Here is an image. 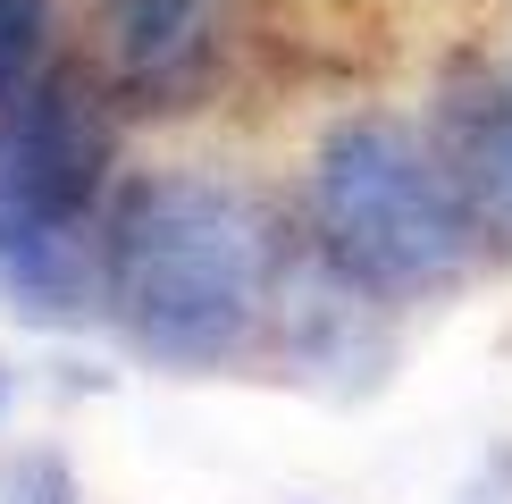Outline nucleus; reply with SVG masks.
Wrapping results in <instances>:
<instances>
[{
	"label": "nucleus",
	"instance_id": "nucleus-1",
	"mask_svg": "<svg viewBox=\"0 0 512 504\" xmlns=\"http://www.w3.org/2000/svg\"><path fill=\"white\" fill-rule=\"evenodd\" d=\"M286 244V219L252 185L210 168H143L110 194V236H101L110 328L152 370H236L252 345H269Z\"/></svg>",
	"mask_w": 512,
	"mask_h": 504
},
{
	"label": "nucleus",
	"instance_id": "nucleus-2",
	"mask_svg": "<svg viewBox=\"0 0 512 504\" xmlns=\"http://www.w3.org/2000/svg\"><path fill=\"white\" fill-rule=\"evenodd\" d=\"M303 227L319 236V252L336 269H353L395 311L445 303L487 252L437 135H420V126H403L387 110H361V118L328 126V143L311 160Z\"/></svg>",
	"mask_w": 512,
	"mask_h": 504
},
{
	"label": "nucleus",
	"instance_id": "nucleus-3",
	"mask_svg": "<svg viewBox=\"0 0 512 504\" xmlns=\"http://www.w3.org/2000/svg\"><path fill=\"white\" fill-rule=\"evenodd\" d=\"M110 76L51 59L0 110V210L17 219H110L118 194V110Z\"/></svg>",
	"mask_w": 512,
	"mask_h": 504
},
{
	"label": "nucleus",
	"instance_id": "nucleus-4",
	"mask_svg": "<svg viewBox=\"0 0 512 504\" xmlns=\"http://www.w3.org/2000/svg\"><path fill=\"white\" fill-rule=\"evenodd\" d=\"M269 353L286 362L294 387L328 395V404H370L387 395V378L403 362L395 336V303L370 294L353 269H336L319 236L286 244V269H277V303H269Z\"/></svg>",
	"mask_w": 512,
	"mask_h": 504
},
{
	"label": "nucleus",
	"instance_id": "nucleus-5",
	"mask_svg": "<svg viewBox=\"0 0 512 504\" xmlns=\"http://www.w3.org/2000/svg\"><path fill=\"white\" fill-rule=\"evenodd\" d=\"M118 110H194L219 76V0H101Z\"/></svg>",
	"mask_w": 512,
	"mask_h": 504
},
{
	"label": "nucleus",
	"instance_id": "nucleus-6",
	"mask_svg": "<svg viewBox=\"0 0 512 504\" xmlns=\"http://www.w3.org/2000/svg\"><path fill=\"white\" fill-rule=\"evenodd\" d=\"M429 135H437L445 168H454L462 202H471L487 252H504V261H512V76L454 68V76L437 84Z\"/></svg>",
	"mask_w": 512,
	"mask_h": 504
},
{
	"label": "nucleus",
	"instance_id": "nucleus-7",
	"mask_svg": "<svg viewBox=\"0 0 512 504\" xmlns=\"http://www.w3.org/2000/svg\"><path fill=\"white\" fill-rule=\"evenodd\" d=\"M51 34H59V0H0V110L51 68Z\"/></svg>",
	"mask_w": 512,
	"mask_h": 504
},
{
	"label": "nucleus",
	"instance_id": "nucleus-8",
	"mask_svg": "<svg viewBox=\"0 0 512 504\" xmlns=\"http://www.w3.org/2000/svg\"><path fill=\"white\" fill-rule=\"evenodd\" d=\"M0 504H84V479L59 446H17L0 454Z\"/></svg>",
	"mask_w": 512,
	"mask_h": 504
},
{
	"label": "nucleus",
	"instance_id": "nucleus-9",
	"mask_svg": "<svg viewBox=\"0 0 512 504\" xmlns=\"http://www.w3.org/2000/svg\"><path fill=\"white\" fill-rule=\"evenodd\" d=\"M9 404H17V370L0 362V429H9Z\"/></svg>",
	"mask_w": 512,
	"mask_h": 504
}]
</instances>
